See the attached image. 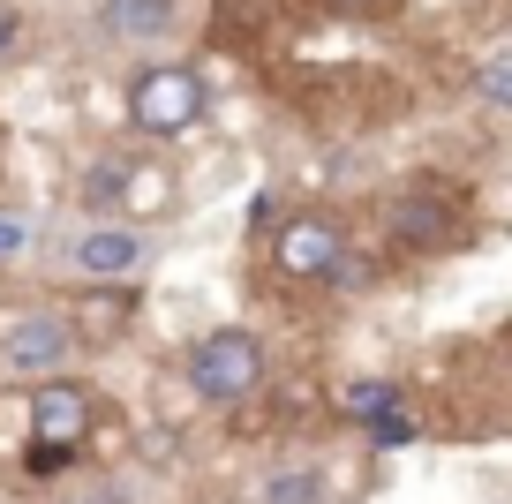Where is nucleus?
Returning a JSON list of instances; mask_svg holds the SVG:
<instances>
[{"label": "nucleus", "mask_w": 512, "mask_h": 504, "mask_svg": "<svg viewBox=\"0 0 512 504\" xmlns=\"http://www.w3.org/2000/svg\"><path fill=\"white\" fill-rule=\"evenodd\" d=\"M264 504H324V474H317V467H279V474H264Z\"/></svg>", "instance_id": "11"}, {"label": "nucleus", "mask_w": 512, "mask_h": 504, "mask_svg": "<svg viewBox=\"0 0 512 504\" xmlns=\"http://www.w3.org/2000/svg\"><path fill=\"white\" fill-rule=\"evenodd\" d=\"M505 362H512V339H505Z\"/></svg>", "instance_id": "19"}, {"label": "nucleus", "mask_w": 512, "mask_h": 504, "mask_svg": "<svg viewBox=\"0 0 512 504\" xmlns=\"http://www.w3.org/2000/svg\"><path fill=\"white\" fill-rule=\"evenodd\" d=\"M76 271L83 279H128V271H144V241L121 234V226H91L76 241Z\"/></svg>", "instance_id": "8"}, {"label": "nucleus", "mask_w": 512, "mask_h": 504, "mask_svg": "<svg viewBox=\"0 0 512 504\" xmlns=\"http://www.w3.org/2000/svg\"><path fill=\"white\" fill-rule=\"evenodd\" d=\"M144 189H159V181L144 174V158H128V151H106L83 166V204L106 211V204H144Z\"/></svg>", "instance_id": "7"}, {"label": "nucleus", "mask_w": 512, "mask_h": 504, "mask_svg": "<svg viewBox=\"0 0 512 504\" xmlns=\"http://www.w3.org/2000/svg\"><path fill=\"white\" fill-rule=\"evenodd\" d=\"M272 264L287 271V279H354V256H347V241H339L332 219H287Z\"/></svg>", "instance_id": "4"}, {"label": "nucleus", "mask_w": 512, "mask_h": 504, "mask_svg": "<svg viewBox=\"0 0 512 504\" xmlns=\"http://www.w3.org/2000/svg\"><path fill=\"white\" fill-rule=\"evenodd\" d=\"M16 38H23V16H16V8H0V53H16Z\"/></svg>", "instance_id": "16"}, {"label": "nucleus", "mask_w": 512, "mask_h": 504, "mask_svg": "<svg viewBox=\"0 0 512 504\" xmlns=\"http://www.w3.org/2000/svg\"><path fill=\"white\" fill-rule=\"evenodd\" d=\"M324 8H339V16H377V8H392V0H324Z\"/></svg>", "instance_id": "17"}, {"label": "nucleus", "mask_w": 512, "mask_h": 504, "mask_svg": "<svg viewBox=\"0 0 512 504\" xmlns=\"http://www.w3.org/2000/svg\"><path fill=\"white\" fill-rule=\"evenodd\" d=\"M174 0H106L98 8V38H166L174 31Z\"/></svg>", "instance_id": "9"}, {"label": "nucleus", "mask_w": 512, "mask_h": 504, "mask_svg": "<svg viewBox=\"0 0 512 504\" xmlns=\"http://www.w3.org/2000/svg\"><path fill=\"white\" fill-rule=\"evenodd\" d=\"M68 347H76L68 316H53V309H31L23 324H8V339H0V362H8V369H53Z\"/></svg>", "instance_id": "6"}, {"label": "nucleus", "mask_w": 512, "mask_h": 504, "mask_svg": "<svg viewBox=\"0 0 512 504\" xmlns=\"http://www.w3.org/2000/svg\"><path fill=\"white\" fill-rule=\"evenodd\" d=\"M204 106H211V91L196 68H144L128 83V121L144 136H181V128L204 121Z\"/></svg>", "instance_id": "2"}, {"label": "nucleus", "mask_w": 512, "mask_h": 504, "mask_svg": "<svg viewBox=\"0 0 512 504\" xmlns=\"http://www.w3.org/2000/svg\"><path fill=\"white\" fill-rule=\"evenodd\" d=\"M475 91L490 98V106H512V61H482V76H475Z\"/></svg>", "instance_id": "12"}, {"label": "nucleus", "mask_w": 512, "mask_h": 504, "mask_svg": "<svg viewBox=\"0 0 512 504\" xmlns=\"http://www.w3.org/2000/svg\"><path fill=\"white\" fill-rule=\"evenodd\" d=\"M68 459H76V452H61V444H38V452H31V474H61Z\"/></svg>", "instance_id": "14"}, {"label": "nucleus", "mask_w": 512, "mask_h": 504, "mask_svg": "<svg viewBox=\"0 0 512 504\" xmlns=\"http://www.w3.org/2000/svg\"><path fill=\"white\" fill-rule=\"evenodd\" d=\"M83 429H91V392L83 384H38L31 392V444H61V452H76Z\"/></svg>", "instance_id": "5"}, {"label": "nucleus", "mask_w": 512, "mask_h": 504, "mask_svg": "<svg viewBox=\"0 0 512 504\" xmlns=\"http://www.w3.org/2000/svg\"><path fill=\"white\" fill-rule=\"evenodd\" d=\"M68 504H106V497H68Z\"/></svg>", "instance_id": "18"}, {"label": "nucleus", "mask_w": 512, "mask_h": 504, "mask_svg": "<svg viewBox=\"0 0 512 504\" xmlns=\"http://www.w3.org/2000/svg\"><path fill=\"white\" fill-rule=\"evenodd\" d=\"M339 407L354 414V422H384V414H400V384H384V377H362L339 392Z\"/></svg>", "instance_id": "10"}, {"label": "nucleus", "mask_w": 512, "mask_h": 504, "mask_svg": "<svg viewBox=\"0 0 512 504\" xmlns=\"http://www.w3.org/2000/svg\"><path fill=\"white\" fill-rule=\"evenodd\" d=\"M189 384H196V399H211V407H234V399H249L256 384H264V347H256L241 324L204 331L189 347Z\"/></svg>", "instance_id": "1"}, {"label": "nucleus", "mask_w": 512, "mask_h": 504, "mask_svg": "<svg viewBox=\"0 0 512 504\" xmlns=\"http://www.w3.org/2000/svg\"><path fill=\"white\" fill-rule=\"evenodd\" d=\"M460 234H467V211H460L452 189H407V196L384 204V241L407 249V256H430V249H445V241H460Z\"/></svg>", "instance_id": "3"}, {"label": "nucleus", "mask_w": 512, "mask_h": 504, "mask_svg": "<svg viewBox=\"0 0 512 504\" xmlns=\"http://www.w3.org/2000/svg\"><path fill=\"white\" fill-rule=\"evenodd\" d=\"M369 437H377L384 452H400V444H415V422H407V407H400V414H384V422H369Z\"/></svg>", "instance_id": "13"}, {"label": "nucleus", "mask_w": 512, "mask_h": 504, "mask_svg": "<svg viewBox=\"0 0 512 504\" xmlns=\"http://www.w3.org/2000/svg\"><path fill=\"white\" fill-rule=\"evenodd\" d=\"M23 241H31V226H23V219H0V256H23Z\"/></svg>", "instance_id": "15"}]
</instances>
